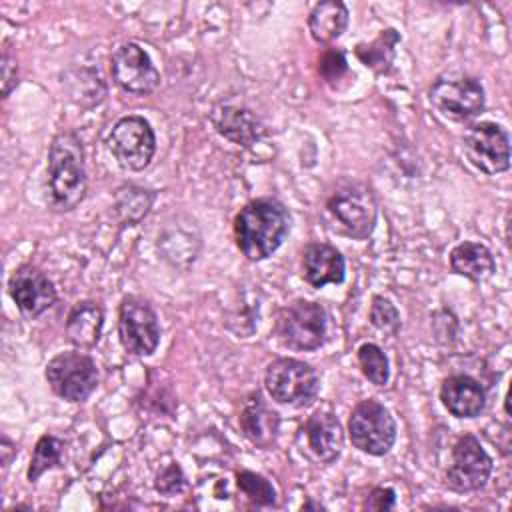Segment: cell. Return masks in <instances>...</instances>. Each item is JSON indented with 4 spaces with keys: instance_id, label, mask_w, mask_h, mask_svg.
<instances>
[{
    "instance_id": "6da1fadb",
    "label": "cell",
    "mask_w": 512,
    "mask_h": 512,
    "mask_svg": "<svg viewBox=\"0 0 512 512\" xmlns=\"http://www.w3.org/2000/svg\"><path fill=\"white\" fill-rule=\"evenodd\" d=\"M290 232V214L276 198H256L234 218V238L242 256L260 262L272 256Z\"/></svg>"
},
{
    "instance_id": "7a4b0ae2",
    "label": "cell",
    "mask_w": 512,
    "mask_h": 512,
    "mask_svg": "<svg viewBox=\"0 0 512 512\" xmlns=\"http://www.w3.org/2000/svg\"><path fill=\"white\" fill-rule=\"evenodd\" d=\"M46 186L50 208L56 212L74 210L86 196L84 148L72 130H60L50 142Z\"/></svg>"
},
{
    "instance_id": "3957f363",
    "label": "cell",
    "mask_w": 512,
    "mask_h": 512,
    "mask_svg": "<svg viewBox=\"0 0 512 512\" xmlns=\"http://www.w3.org/2000/svg\"><path fill=\"white\" fill-rule=\"evenodd\" d=\"M264 388L278 404L306 408L316 400L320 380L308 362L298 358H276L266 366Z\"/></svg>"
},
{
    "instance_id": "277c9868",
    "label": "cell",
    "mask_w": 512,
    "mask_h": 512,
    "mask_svg": "<svg viewBox=\"0 0 512 512\" xmlns=\"http://www.w3.org/2000/svg\"><path fill=\"white\" fill-rule=\"evenodd\" d=\"M430 104L448 120L468 122L486 106L484 86L466 72H446L428 88Z\"/></svg>"
},
{
    "instance_id": "5b68a950",
    "label": "cell",
    "mask_w": 512,
    "mask_h": 512,
    "mask_svg": "<svg viewBox=\"0 0 512 512\" xmlns=\"http://www.w3.org/2000/svg\"><path fill=\"white\" fill-rule=\"evenodd\" d=\"M328 312L322 304L310 300H294L284 306L276 320L278 340L298 352H310L326 342Z\"/></svg>"
},
{
    "instance_id": "8992f818",
    "label": "cell",
    "mask_w": 512,
    "mask_h": 512,
    "mask_svg": "<svg viewBox=\"0 0 512 512\" xmlns=\"http://www.w3.org/2000/svg\"><path fill=\"white\" fill-rule=\"evenodd\" d=\"M348 436L354 448L370 456H384L396 442V422L390 410L374 400L358 402L348 418Z\"/></svg>"
},
{
    "instance_id": "52a82bcc",
    "label": "cell",
    "mask_w": 512,
    "mask_h": 512,
    "mask_svg": "<svg viewBox=\"0 0 512 512\" xmlns=\"http://www.w3.org/2000/svg\"><path fill=\"white\" fill-rule=\"evenodd\" d=\"M52 392L66 402H84L98 386L96 362L84 352H60L44 370Z\"/></svg>"
},
{
    "instance_id": "ba28073f",
    "label": "cell",
    "mask_w": 512,
    "mask_h": 512,
    "mask_svg": "<svg viewBox=\"0 0 512 512\" xmlns=\"http://www.w3.org/2000/svg\"><path fill=\"white\" fill-rule=\"evenodd\" d=\"M326 210L336 220L340 230L354 240H366L376 228L378 204L372 190L364 184H348L338 188L326 200Z\"/></svg>"
},
{
    "instance_id": "9c48e42d",
    "label": "cell",
    "mask_w": 512,
    "mask_h": 512,
    "mask_svg": "<svg viewBox=\"0 0 512 512\" xmlns=\"http://www.w3.org/2000/svg\"><path fill=\"white\" fill-rule=\"evenodd\" d=\"M108 150L124 170H144L156 152V136L150 122L136 114L122 116L108 134Z\"/></svg>"
},
{
    "instance_id": "30bf717a",
    "label": "cell",
    "mask_w": 512,
    "mask_h": 512,
    "mask_svg": "<svg viewBox=\"0 0 512 512\" xmlns=\"http://www.w3.org/2000/svg\"><path fill=\"white\" fill-rule=\"evenodd\" d=\"M462 150L468 162L484 174H500L510 168V136L490 120L474 122L462 134Z\"/></svg>"
},
{
    "instance_id": "8fae6325",
    "label": "cell",
    "mask_w": 512,
    "mask_h": 512,
    "mask_svg": "<svg viewBox=\"0 0 512 512\" xmlns=\"http://www.w3.org/2000/svg\"><path fill=\"white\" fill-rule=\"evenodd\" d=\"M492 458L474 434H462L452 446V460L444 484L454 492H476L486 486L492 474Z\"/></svg>"
},
{
    "instance_id": "7c38bea8",
    "label": "cell",
    "mask_w": 512,
    "mask_h": 512,
    "mask_svg": "<svg viewBox=\"0 0 512 512\" xmlns=\"http://www.w3.org/2000/svg\"><path fill=\"white\" fill-rule=\"evenodd\" d=\"M118 336L130 356H150L160 344V324L154 308L138 296H126L118 310Z\"/></svg>"
},
{
    "instance_id": "4fadbf2b",
    "label": "cell",
    "mask_w": 512,
    "mask_h": 512,
    "mask_svg": "<svg viewBox=\"0 0 512 512\" xmlns=\"http://www.w3.org/2000/svg\"><path fill=\"white\" fill-rule=\"evenodd\" d=\"M114 84L134 96H148L160 86V74L148 52L136 42L120 44L110 56Z\"/></svg>"
},
{
    "instance_id": "5bb4252c",
    "label": "cell",
    "mask_w": 512,
    "mask_h": 512,
    "mask_svg": "<svg viewBox=\"0 0 512 512\" xmlns=\"http://www.w3.org/2000/svg\"><path fill=\"white\" fill-rule=\"evenodd\" d=\"M8 292L20 314L26 318L40 316L56 302V288L52 280L32 264H22L12 272Z\"/></svg>"
},
{
    "instance_id": "9a60e30c",
    "label": "cell",
    "mask_w": 512,
    "mask_h": 512,
    "mask_svg": "<svg viewBox=\"0 0 512 512\" xmlns=\"http://www.w3.org/2000/svg\"><path fill=\"white\" fill-rule=\"evenodd\" d=\"M304 440L308 452L314 456V460L322 464H332L338 460L342 448H344V430L340 420L328 412L318 410L304 422Z\"/></svg>"
},
{
    "instance_id": "2e32d148",
    "label": "cell",
    "mask_w": 512,
    "mask_h": 512,
    "mask_svg": "<svg viewBox=\"0 0 512 512\" xmlns=\"http://www.w3.org/2000/svg\"><path fill=\"white\" fill-rule=\"evenodd\" d=\"M302 278L312 288H324L326 284H342L346 276V262L340 250L326 242H310L302 250Z\"/></svg>"
},
{
    "instance_id": "e0dca14e",
    "label": "cell",
    "mask_w": 512,
    "mask_h": 512,
    "mask_svg": "<svg viewBox=\"0 0 512 512\" xmlns=\"http://www.w3.org/2000/svg\"><path fill=\"white\" fill-rule=\"evenodd\" d=\"M440 402L456 418H476L486 408V390L468 374H452L442 380Z\"/></svg>"
},
{
    "instance_id": "ac0fdd59",
    "label": "cell",
    "mask_w": 512,
    "mask_h": 512,
    "mask_svg": "<svg viewBox=\"0 0 512 512\" xmlns=\"http://www.w3.org/2000/svg\"><path fill=\"white\" fill-rule=\"evenodd\" d=\"M238 422L242 434L258 448H270L278 438L280 414L272 410L258 392L242 404Z\"/></svg>"
},
{
    "instance_id": "d6986e66",
    "label": "cell",
    "mask_w": 512,
    "mask_h": 512,
    "mask_svg": "<svg viewBox=\"0 0 512 512\" xmlns=\"http://www.w3.org/2000/svg\"><path fill=\"white\" fill-rule=\"evenodd\" d=\"M210 120L220 136L226 140L234 142L236 146H252L260 140L264 134V128L260 120L242 106H232V104H220L212 110Z\"/></svg>"
},
{
    "instance_id": "ffe728a7",
    "label": "cell",
    "mask_w": 512,
    "mask_h": 512,
    "mask_svg": "<svg viewBox=\"0 0 512 512\" xmlns=\"http://www.w3.org/2000/svg\"><path fill=\"white\" fill-rule=\"evenodd\" d=\"M102 326H104L102 306L94 300H80L70 308L66 316V326H64L66 340L80 350H90L98 344L102 336Z\"/></svg>"
},
{
    "instance_id": "44dd1931",
    "label": "cell",
    "mask_w": 512,
    "mask_h": 512,
    "mask_svg": "<svg viewBox=\"0 0 512 512\" xmlns=\"http://www.w3.org/2000/svg\"><path fill=\"white\" fill-rule=\"evenodd\" d=\"M450 270L472 282H484L496 272V262L484 244L460 242L450 252Z\"/></svg>"
},
{
    "instance_id": "7402d4cb",
    "label": "cell",
    "mask_w": 512,
    "mask_h": 512,
    "mask_svg": "<svg viewBox=\"0 0 512 512\" xmlns=\"http://www.w3.org/2000/svg\"><path fill=\"white\" fill-rule=\"evenodd\" d=\"M348 8L340 0L318 2L308 14V30L314 42L330 44L348 28Z\"/></svg>"
},
{
    "instance_id": "603a6c76",
    "label": "cell",
    "mask_w": 512,
    "mask_h": 512,
    "mask_svg": "<svg viewBox=\"0 0 512 512\" xmlns=\"http://www.w3.org/2000/svg\"><path fill=\"white\" fill-rule=\"evenodd\" d=\"M398 42H400V34L394 28H386L374 40L358 44L354 48V54L372 72L386 74L392 68Z\"/></svg>"
},
{
    "instance_id": "cb8c5ba5",
    "label": "cell",
    "mask_w": 512,
    "mask_h": 512,
    "mask_svg": "<svg viewBox=\"0 0 512 512\" xmlns=\"http://www.w3.org/2000/svg\"><path fill=\"white\" fill-rule=\"evenodd\" d=\"M62 452H64V442L58 436H54V434L40 436L34 446L28 470H26L28 482H36L46 470L60 466Z\"/></svg>"
},
{
    "instance_id": "d4e9b609",
    "label": "cell",
    "mask_w": 512,
    "mask_h": 512,
    "mask_svg": "<svg viewBox=\"0 0 512 512\" xmlns=\"http://www.w3.org/2000/svg\"><path fill=\"white\" fill-rule=\"evenodd\" d=\"M360 370L374 386H386L390 380V364L384 350L374 342H364L356 350Z\"/></svg>"
},
{
    "instance_id": "484cf974",
    "label": "cell",
    "mask_w": 512,
    "mask_h": 512,
    "mask_svg": "<svg viewBox=\"0 0 512 512\" xmlns=\"http://www.w3.org/2000/svg\"><path fill=\"white\" fill-rule=\"evenodd\" d=\"M154 194L138 186H124L116 194V212L122 222L134 224L148 214Z\"/></svg>"
},
{
    "instance_id": "4316f807",
    "label": "cell",
    "mask_w": 512,
    "mask_h": 512,
    "mask_svg": "<svg viewBox=\"0 0 512 512\" xmlns=\"http://www.w3.org/2000/svg\"><path fill=\"white\" fill-rule=\"evenodd\" d=\"M238 490L254 504V506H276V490L268 478L252 470H238L236 472Z\"/></svg>"
},
{
    "instance_id": "83f0119b",
    "label": "cell",
    "mask_w": 512,
    "mask_h": 512,
    "mask_svg": "<svg viewBox=\"0 0 512 512\" xmlns=\"http://www.w3.org/2000/svg\"><path fill=\"white\" fill-rule=\"evenodd\" d=\"M368 320H370V324H372L376 330H380V332H384V334H390V336H394V334L400 330V326H402V322H400V312H398L396 306H394L388 298H384V296H374V298H372L370 312H368Z\"/></svg>"
},
{
    "instance_id": "f1b7e54d",
    "label": "cell",
    "mask_w": 512,
    "mask_h": 512,
    "mask_svg": "<svg viewBox=\"0 0 512 512\" xmlns=\"http://www.w3.org/2000/svg\"><path fill=\"white\" fill-rule=\"evenodd\" d=\"M318 72L326 84H330V86L338 84L350 72L346 54L338 48H328L318 60Z\"/></svg>"
},
{
    "instance_id": "f546056e",
    "label": "cell",
    "mask_w": 512,
    "mask_h": 512,
    "mask_svg": "<svg viewBox=\"0 0 512 512\" xmlns=\"http://www.w3.org/2000/svg\"><path fill=\"white\" fill-rule=\"evenodd\" d=\"M184 486H186V476L178 466V462H170L168 466L158 470L154 480V488L162 496H176L184 490Z\"/></svg>"
},
{
    "instance_id": "4dcf8cb0",
    "label": "cell",
    "mask_w": 512,
    "mask_h": 512,
    "mask_svg": "<svg viewBox=\"0 0 512 512\" xmlns=\"http://www.w3.org/2000/svg\"><path fill=\"white\" fill-rule=\"evenodd\" d=\"M396 504V492L390 486H376L370 490V494L366 496L364 508L368 510H392Z\"/></svg>"
},
{
    "instance_id": "1f68e13d",
    "label": "cell",
    "mask_w": 512,
    "mask_h": 512,
    "mask_svg": "<svg viewBox=\"0 0 512 512\" xmlns=\"http://www.w3.org/2000/svg\"><path fill=\"white\" fill-rule=\"evenodd\" d=\"M18 84V64L16 58L10 54V48L4 46L2 50V98L10 96V92Z\"/></svg>"
},
{
    "instance_id": "d6a6232c",
    "label": "cell",
    "mask_w": 512,
    "mask_h": 512,
    "mask_svg": "<svg viewBox=\"0 0 512 512\" xmlns=\"http://www.w3.org/2000/svg\"><path fill=\"white\" fill-rule=\"evenodd\" d=\"M0 452H2V466H8L12 456H16V446L10 442V438L6 434H2V442H0Z\"/></svg>"
}]
</instances>
